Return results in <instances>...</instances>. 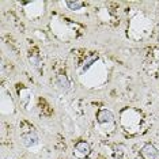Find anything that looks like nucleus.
I'll list each match as a JSON object with an SVG mask.
<instances>
[{"label": "nucleus", "mask_w": 159, "mask_h": 159, "mask_svg": "<svg viewBox=\"0 0 159 159\" xmlns=\"http://www.w3.org/2000/svg\"><path fill=\"white\" fill-rule=\"evenodd\" d=\"M67 7L70 10H72V11H75V10H80L83 6H84V3L83 2H67L66 3Z\"/></svg>", "instance_id": "423d86ee"}, {"label": "nucleus", "mask_w": 159, "mask_h": 159, "mask_svg": "<svg viewBox=\"0 0 159 159\" xmlns=\"http://www.w3.org/2000/svg\"><path fill=\"white\" fill-rule=\"evenodd\" d=\"M91 154V147L86 140H79L74 147V155L78 159H86Z\"/></svg>", "instance_id": "f257e3e1"}, {"label": "nucleus", "mask_w": 159, "mask_h": 159, "mask_svg": "<svg viewBox=\"0 0 159 159\" xmlns=\"http://www.w3.org/2000/svg\"><path fill=\"white\" fill-rule=\"evenodd\" d=\"M22 140H23V144L27 147H33L34 144L38 143V137L34 132H29V133H23L22 135Z\"/></svg>", "instance_id": "20e7f679"}, {"label": "nucleus", "mask_w": 159, "mask_h": 159, "mask_svg": "<svg viewBox=\"0 0 159 159\" xmlns=\"http://www.w3.org/2000/svg\"><path fill=\"white\" fill-rule=\"evenodd\" d=\"M140 157L143 159H159V152L154 144L146 143L140 148Z\"/></svg>", "instance_id": "f03ea898"}, {"label": "nucleus", "mask_w": 159, "mask_h": 159, "mask_svg": "<svg viewBox=\"0 0 159 159\" xmlns=\"http://www.w3.org/2000/svg\"><path fill=\"white\" fill-rule=\"evenodd\" d=\"M56 84L59 86V89L61 91H68L70 90V82L66 75H57L56 76Z\"/></svg>", "instance_id": "39448f33"}, {"label": "nucleus", "mask_w": 159, "mask_h": 159, "mask_svg": "<svg viewBox=\"0 0 159 159\" xmlns=\"http://www.w3.org/2000/svg\"><path fill=\"white\" fill-rule=\"evenodd\" d=\"M97 121H98L101 125L111 124V122H114V116H113V113H111L110 110L101 109L98 113H97Z\"/></svg>", "instance_id": "7ed1b4c3"}]
</instances>
